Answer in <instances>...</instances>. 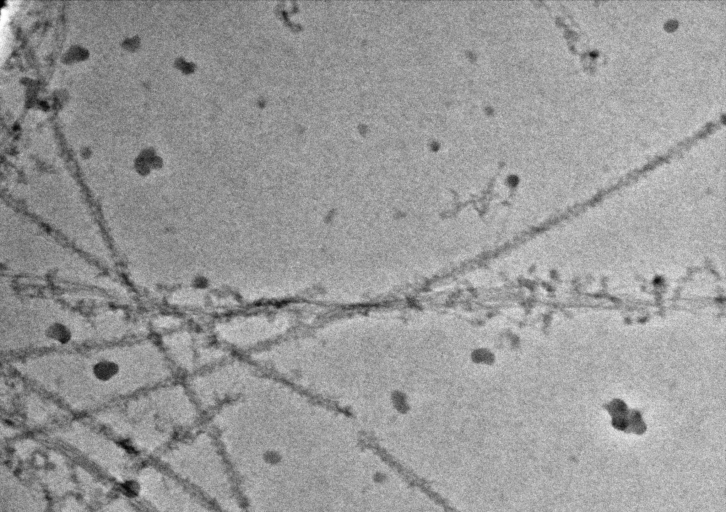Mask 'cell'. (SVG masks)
I'll return each instance as SVG.
<instances>
[{
    "label": "cell",
    "instance_id": "cell-1",
    "mask_svg": "<svg viewBox=\"0 0 726 512\" xmlns=\"http://www.w3.org/2000/svg\"><path fill=\"white\" fill-rule=\"evenodd\" d=\"M84 376L91 382L101 388H109L126 384L131 379L127 373L131 372L127 368L128 364L123 362V358L115 354L110 349H97L89 355L83 357Z\"/></svg>",
    "mask_w": 726,
    "mask_h": 512
}]
</instances>
